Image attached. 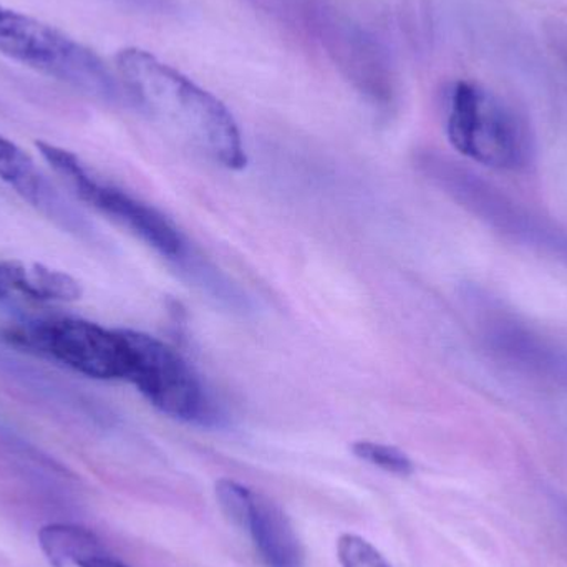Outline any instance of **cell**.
<instances>
[{"label": "cell", "mask_w": 567, "mask_h": 567, "mask_svg": "<svg viewBox=\"0 0 567 567\" xmlns=\"http://www.w3.org/2000/svg\"><path fill=\"white\" fill-rule=\"evenodd\" d=\"M116 69L133 102L178 138L225 168H245L248 156L238 123L221 100L136 47L116 55Z\"/></svg>", "instance_id": "6da1fadb"}, {"label": "cell", "mask_w": 567, "mask_h": 567, "mask_svg": "<svg viewBox=\"0 0 567 567\" xmlns=\"http://www.w3.org/2000/svg\"><path fill=\"white\" fill-rule=\"evenodd\" d=\"M0 53L100 102H133L122 80L92 49L42 20L2 6Z\"/></svg>", "instance_id": "7a4b0ae2"}, {"label": "cell", "mask_w": 567, "mask_h": 567, "mask_svg": "<svg viewBox=\"0 0 567 567\" xmlns=\"http://www.w3.org/2000/svg\"><path fill=\"white\" fill-rule=\"evenodd\" d=\"M422 165L439 188L496 235L567 268V231L558 223L458 163L442 156H426Z\"/></svg>", "instance_id": "3957f363"}, {"label": "cell", "mask_w": 567, "mask_h": 567, "mask_svg": "<svg viewBox=\"0 0 567 567\" xmlns=\"http://www.w3.org/2000/svg\"><path fill=\"white\" fill-rule=\"evenodd\" d=\"M446 135L460 155L498 172H522L535 155L525 120L478 83L458 82L452 90Z\"/></svg>", "instance_id": "277c9868"}, {"label": "cell", "mask_w": 567, "mask_h": 567, "mask_svg": "<svg viewBox=\"0 0 567 567\" xmlns=\"http://www.w3.org/2000/svg\"><path fill=\"white\" fill-rule=\"evenodd\" d=\"M2 339L90 379L128 380L132 352L123 329L82 319L33 320L7 327Z\"/></svg>", "instance_id": "5b68a950"}, {"label": "cell", "mask_w": 567, "mask_h": 567, "mask_svg": "<svg viewBox=\"0 0 567 567\" xmlns=\"http://www.w3.org/2000/svg\"><path fill=\"white\" fill-rule=\"evenodd\" d=\"M37 148L80 202L115 219L175 265H182L192 255L185 236L158 209L96 178L85 163L69 150L43 142L37 143Z\"/></svg>", "instance_id": "8992f818"}, {"label": "cell", "mask_w": 567, "mask_h": 567, "mask_svg": "<svg viewBox=\"0 0 567 567\" xmlns=\"http://www.w3.org/2000/svg\"><path fill=\"white\" fill-rule=\"evenodd\" d=\"M132 352L128 380L159 412L179 422L215 425L218 413L199 377L172 347L148 333L125 330Z\"/></svg>", "instance_id": "52a82bcc"}, {"label": "cell", "mask_w": 567, "mask_h": 567, "mask_svg": "<svg viewBox=\"0 0 567 567\" xmlns=\"http://www.w3.org/2000/svg\"><path fill=\"white\" fill-rule=\"evenodd\" d=\"M216 498L231 522L248 533L265 567H306L302 543L278 503L226 478L216 483Z\"/></svg>", "instance_id": "ba28073f"}, {"label": "cell", "mask_w": 567, "mask_h": 567, "mask_svg": "<svg viewBox=\"0 0 567 567\" xmlns=\"http://www.w3.org/2000/svg\"><path fill=\"white\" fill-rule=\"evenodd\" d=\"M482 339L492 355L515 372L567 390V347L558 340L502 310L483 317Z\"/></svg>", "instance_id": "9c48e42d"}, {"label": "cell", "mask_w": 567, "mask_h": 567, "mask_svg": "<svg viewBox=\"0 0 567 567\" xmlns=\"http://www.w3.org/2000/svg\"><path fill=\"white\" fill-rule=\"evenodd\" d=\"M322 43L337 65L367 95L379 102L392 96V70L379 43L350 22L319 17Z\"/></svg>", "instance_id": "30bf717a"}, {"label": "cell", "mask_w": 567, "mask_h": 567, "mask_svg": "<svg viewBox=\"0 0 567 567\" xmlns=\"http://www.w3.org/2000/svg\"><path fill=\"white\" fill-rule=\"evenodd\" d=\"M0 179L50 218L59 219L66 228L72 226V209L66 208V203H63L52 183L37 168L32 156L2 135H0Z\"/></svg>", "instance_id": "8fae6325"}, {"label": "cell", "mask_w": 567, "mask_h": 567, "mask_svg": "<svg viewBox=\"0 0 567 567\" xmlns=\"http://www.w3.org/2000/svg\"><path fill=\"white\" fill-rule=\"evenodd\" d=\"M7 279L12 296L39 302H73L82 296L72 276L33 262L7 261Z\"/></svg>", "instance_id": "7c38bea8"}, {"label": "cell", "mask_w": 567, "mask_h": 567, "mask_svg": "<svg viewBox=\"0 0 567 567\" xmlns=\"http://www.w3.org/2000/svg\"><path fill=\"white\" fill-rule=\"evenodd\" d=\"M39 545L47 561L53 567H80L105 553L95 533L65 523L43 526L39 533Z\"/></svg>", "instance_id": "4fadbf2b"}, {"label": "cell", "mask_w": 567, "mask_h": 567, "mask_svg": "<svg viewBox=\"0 0 567 567\" xmlns=\"http://www.w3.org/2000/svg\"><path fill=\"white\" fill-rule=\"evenodd\" d=\"M352 453L362 462L377 466L383 472L392 473V475L409 476L413 473L412 460L396 446L360 440V442L353 443Z\"/></svg>", "instance_id": "5bb4252c"}, {"label": "cell", "mask_w": 567, "mask_h": 567, "mask_svg": "<svg viewBox=\"0 0 567 567\" xmlns=\"http://www.w3.org/2000/svg\"><path fill=\"white\" fill-rule=\"evenodd\" d=\"M337 558L342 567H393L372 543L350 533L337 542Z\"/></svg>", "instance_id": "9a60e30c"}, {"label": "cell", "mask_w": 567, "mask_h": 567, "mask_svg": "<svg viewBox=\"0 0 567 567\" xmlns=\"http://www.w3.org/2000/svg\"><path fill=\"white\" fill-rule=\"evenodd\" d=\"M80 567H128L126 565H123L122 561H118V559L113 558V556L106 555V553H103V555L95 556V558L89 559V561L83 563Z\"/></svg>", "instance_id": "2e32d148"}, {"label": "cell", "mask_w": 567, "mask_h": 567, "mask_svg": "<svg viewBox=\"0 0 567 567\" xmlns=\"http://www.w3.org/2000/svg\"><path fill=\"white\" fill-rule=\"evenodd\" d=\"M10 292L9 287H7V279H6V265H3V261L0 262V302L2 300L9 299Z\"/></svg>", "instance_id": "e0dca14e"}, {"label": "cell", "mask_w": 567, "mask_h": 567, "mask_svg": "<svg viewBox=\"0 0 567 567\" xmlns=\"http://www.w3.org/2000/svg\"><path fill=\"white\" fill-rule=\"evenodd\" d=\"M122 2H135V3H138V2H143V0H122Z\"/></svg>", "instance_id": "ac0fdd59"}]
</instances>
